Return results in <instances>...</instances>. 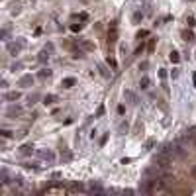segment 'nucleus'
Listing matches in <instances>:
<instances>
[{"label": "nucleus", "mask_w": 196, "mask_h": 196, "mask_svg": "<svg viewBox=\"0 0 196 196\" xmlns=\"http://www.w3.org/2000/svg\"><path fill=\"white\" fill-rule=\"evenodd\" d=\"M153 163H155L157 169H167V167L171 165V155H169V153H165V151H161L157 157H155V161H153Z\"/></svg>", "instance_id": "nucleus-1"}, {"label": "nucleus", "mask_w": 196, "mask_h": 196, "mask_svg": "<svg viewBox=\"0 0 196 196\" xmlns=\"http://www.w3.org/2000/svg\"><path fill=\"white\" fill-rule=\"evenodd\" d=\"M75 78H73V76H69V78H63V80H61V87L63 88H71V87H75Z\"/></svg>", "instance_id": "nucleus-2"}, {"label": "nucleus", "mask_w": 196, "mask_h": 196, "mask_svg": "<svg viewBox=\"0 0 196 196\" xmlns=\"http://www.w3.org/2000/svg\"><path fill=\"white\" fill-rule=\"evenodd\" d=\"M196 135V128H190V130L185 131V135H182V141H188V139H192Z\"/></svg>", "instance_id": "nucleus-3"}, {"label": "nucleus", "mask_w": 196, "mask_h": 196, "mask_svg": "<svg viewBox=\"0 0 196 196\" xmlns=\"http://www.w3.org/2000/svg\"><path fill=\"white\" fill-rule=\"evenodd\" d=\"M20 153H22V155H32V153H33V145L26 143V145H24L22 149H20Z\"/></svg>", "instance_id": "nucleus-4"}, {"label": "nucleus", "mask_w": 196, "mask_h": 196, "mask_svg": "<svg viewBox=\"0 0 196 196\" xmlns=\"http://www.w3.org/2000/svg\"><path fill=\"white\" fill-rule=\"evenodd\" d=\"M182 37H185L188 43H192V41H194V33H192V32H188V30H185V32H182Z\"/></svg>", "instance_id": "nucleus-5"}, {"label": "nucleus", "mask_w": 196, "mask_h": 196, "mask_svg": "<svg viewBox=\"0 0 196 196\" xmlns=\"http://www.w3.org/2000/svg\"><path fill=\"white\" fill-rule=\"evenodd\" d=\"M55 100H57V96H55V94H47V96L43 98V104H45V106H49V104H53Z\"/></svg>", "instance_id": "nucleus-6"}, {"label": "nucleus", "mask_w": 196, "mask_h": 196, "mask_svg": "<svg viewBox=\"0 0 196 196\" xmlns=\"http://www.w3.org/2000/svg\"><path fill=\"white\" fill-rule=\"evenodd\" d=\"M149 82H151L149 76H141V78H139V87L141 88H149Z\"/></svg>", "instance_id": "nucleus-7"}, {"label": "nucleus", "mask_w": 196, "mask_h": 196, "mask_svg": "<svg viewBox=\"0 0 196 196\" xmlns=\"http://www.w3.org/2000/svg\"><path fill=\"white\" fill-rule=\"evenodd\" d=\"M39 157L41 159H47V161H53V153L51 151H39Z\"/></svg>", "instance_id": "nucleus-8"}, {"label": "nucleus", "mask_w": 196, "mask_h": 196, "mask_svg": "<svg viewBox=\"0 0 196 196\" xmlns=\"http://www.w3.org/2000/svg\"><path fill=\"white\" fill-rule=\"evenodd\" d=\"M20 96H22V94H20L18 90H14V92H8V94H6V100H18Z\"/></svg>", "instance_id": "nucleus-9"}, {"label": "nucleus", "mask_w": 196, "mask_h": 196, "mask_svg": "<svg viewBox=\"0 0 196 196\" xmlns=\"http://www.w3.org/2000/svg\"><path fill=\"white\" fill-rule=\"evenodd\" d=\"M116 24H112V30H110V43H114L116 41Z\"/></svg>", "instance_id": "nucleus-10"}, {"label": "nucleus", "mask_w": 196, "mask_h": 196, "mask_svg": "<svg viewBox=\"0 0 196 196\" xmlns=\"http://www.w3.org/2000/svg\"><path fill=\"white\" fill-rule=\"evenodd\" d=\"M124 96L128 98L130 102H133V100H135V96H133V92H131V90H126V92H124Z\"/></svg>", "instance_id": "nucleus-11"}, {"label": "nucleus", "mask_w": 196, "mask_h": 196, "mask_svg": "<svg viewBox=\"0 0 196 196\" xmlns=\"http://www.w3.org/2000/svg\"><path fill=\"white\" fill-rule=\"evenodd\" d=\"M82 47H84V49H88V51H92V49H94V45L90 43V41H82Z\"/></svg>", "instance_id": "nucleus-12"}, {"label": "nucleus", "mask_w": 196, "mask_h": 196, "mask_svg": "<svg viewBox=\"0 0 196 196\" xmlns=\"http://www.w3.org/2000/svg\"><path fill=\"white\" fill-rule=\"evenodd\" d=\"M171 61L173 63H178V53L176 51H171Z\"/></svg>", "instance_id": "nucleus-13"}, {"label": "nucleus", "mask_w": 196, "mask_h": 196, "mask_svg": "<svg viewBox=\"0 0 196 196\" xmlns=\"http://www.w3.org/2000/svg\"><path fill=\"white\" fill-rule=\"evenodd\" d=\"M49 75H51V71H49V69H41V73H39L41 78H45V76H49Z\"/></svg>", "instance_id": "nucleus-14"}, {"label": "nucleus", "mask_w": 196, "mask_h": 196, "mask_svg": "<svg viewBox=\"0 0 196 196\" xmlns=\"http://www.w3.org/2000/svg\"><path fill=\"white\" fill-rule=\"evenodd\" d=\"M61 159H63V161H71V153H69V151L61 153Z\"/></svg>", "instance_id": "nucleus-15"}, {"label": "nucleus", "mask_w": 196, "mask_h": 196, "mask_svg": "<svg viewBox=\"0 0 196 196\" xmlns=\"http://www.w3.org/2000/svg\"><path fill=\"white\" fill-rule=\"evenodd\" d=\"M47 59H49L47 51H41V53H39V61H47Z\"/></svg>", "instance_id": "nucleus-16"}, {"label": "nucleus", "mask_w": 196, "mask_h": 196, "mask_svg": "<svg viewBox=\"0 0 196 196\" xmlns=\"http://www.w3.org/2000/svg\"><path fill=\"white\" fill-rule=\"evenodd\" d=\"M141 18H143V14H141V12H135V14H133V22H139Z\"/></svg>", "instance_id": "nucleus-17"}, {"label": "nucleus", "mask_w": 196, "mask_h": 196, "mask_svg": "<svg viewBox=\"0 0 196 196\" xmlns=\"http://www.w3.org/2000/svg\"><path fill=\"white\" fill-rule=\"evenodd\" d=\"M80 28H82V24H73V26H71L73 32H80Z\"/></svg>", "instance_id": "nucleus-18"}, {"label": "nucleus", "mask_w": 196, "mask_h": 196, "mask_svg": "<svg viewBox=\"0 0 196 196\" xmlns=\"http://www.w3.org/2000/svg\"><path fill=\"white\" fill-rule=\"evenodd\" d=\"M98 69L102 71V76H106V78H108V76H110V73H108V71H106V69H104V67H102V65H98Z\"/></svg>", "instance_id": "nucleus-19"}, {"label": "nucleus", "mask_w": 196, "mask_h": 196, "mask_svg": "<svg viewBox=\"0 0 196 196\" xmlns=\"http://www.w3.org/2000/svg\"><path fill=\"white\" fill-rule=\"evenodd\" d=\"M120 131H128V122H122L120 124Z\"/></svg>", "instance_id": "nucleus-20"}, {"label": "nucleus", "mask_w": 196, "mask_h": 196, "mask_svg": "<svg viewBox=\"0 0 196 196\" xmlns=\"http://www.w3.org/2000/svg\"><path fill=\"white\" fill-rule=\"evenodd\" d=\"M90 190H92V192H100L102 188H100V186H98V185H90Z\"/></svg>", "instance_id": "nucleus-21"}, {"label": "nucleus", "mask_w": 196, "mask_h": 196, "mask_svg": "<svg viewBox=\"0 0 196 196\" xmlns=\"http://www.w3.org/2000/svg\"><path fill=\"white\" fill-rule=\"evenodd\" d=\"M102 114H104V106H98V110H96V116H98V118H100Z\"/></svg>", "instance_id": "nucleus-22"}, {"label": "nucleus", "mask_w": 196, "mask_h": 196, "mask_svg": "<svg viewBox=\"0 0 196 196\" xmlns=\"http://www.w3.org/2000/svg\"><path fill=\"white\" fill-rule=\"evenodd\" d=\"M106 141H108V133H104V135H102V139H100V145H104Z\"/></svg>", "instance_id": "nucleus-23"}, {"label": "nucleus", "mask_w": 196, "mask_h": 196, "mask_svg": "<svg viewBox=\"0 0 196 196\" xmlns=\"http://www.w3.org/2000/svg\"><path fill=\"white\" fill-rule=\"evenodd\" d=\"M145 35H147V32H145V30H141V32H137V37H139V39H141V37H145Z\"/></svg>", "instance_id": "nucleus-24"}, {"label": "nucleus", "mask_w": 196, "mask_h": 196, "mask_svg": "<svg viewBox=\"0 0 196 196\" xmlns=\"http://www.w3.org/2000/svg\"><path fill=\"white\" fill-rule=\"evenodd\" d=\"M186 22H188V26H194V18H192V16H188V18H186Z\"/></svg>", "instance_id": "nucleus-25"}, {"label": "nucleus", "mask_w": 196, "mask_h": 196, "mask_svg": "<svg viewBox=\"0 0 196 196\" xmlns=\"http://www.w3.org/2000/svg\"><path fill=\"white\" fill-rule=\"evenodd\" d=\"M30 80H32V76H24V78H22V84H28Z\"/></svg>", "instance_id": "nucleus-26"}, {"label": "nucleus", "mask_w": 196, "mask_h": 196, "mask_svg": "<svg viewBox=\"0 0 196 196\" xmlns=\"http://www.w3.org/2000/svg\"><path fill=\"white\" fill-rule=\"evenodd\" d=\"M2 135H4V137H10V135H12V131H8V130H2Z\"/></svg>", "instance_id": "nucleus-27"}, {"label": "nucleus", "mask_w": 196, "mask_h": 196, "mask_svg": "<svg viewBox=\"0 0 196 196\" xmlns=\"http://www.w3.org/2000/svg\"><path fill=\"white\" fill-rule=\"evenodd\" d=\"M151 147H153V139H149V141L145 143V149H151Z\"/></svg>", "instance_id": "nucleus-28"}, {"label": "nucleus", "mask_w": 196, "mask_h": 196, "mask_svg": "<svg viewBox=\"0 0 196 196\" xmlns=\"http://www.w3.org/2000/svg\"><path fill=\"white\" fill-rule=\"evenodd\" d=\"M159 76H161V78H165V76H167V73H165V69H161V71H159Z\"/></svg>", "instance_id": "nucleus-29"}, {"label": "nucleus", "mask_w": 196, "mask_h": 196, "mask_svg": "<svg viewBox=\"0 0 196 196\" xmlns=\"http://www.w3.org/2000/svg\"><path fill=\"white\" fill-rule=\"evenodd\" d=\"M171 76H173V78H176V76H178V71H176V69H173V73H171Z\"/></svg>", "instance_id": "nucleus-30"}]
</instances>
